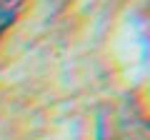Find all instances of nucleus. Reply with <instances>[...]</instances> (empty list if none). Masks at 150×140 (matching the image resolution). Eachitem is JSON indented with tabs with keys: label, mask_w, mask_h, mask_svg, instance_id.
<instances>
[{
	"label": "nucleus",
	"mask_w": 150,
	"mask_h": 140,
	"mask_svg": "<svg viewBox=\"0 0 150 140\" xmlns=\"http://www.w3.org/2000/svg\"><path fill=\"white\" fill-rule=\"evenodd\" d=\"M18 10H20V0H0V35L15 20Z\"/></svg>",
	"instance_id": "1"
}]
</instances>
